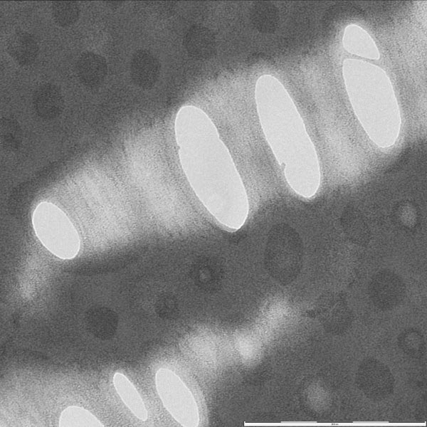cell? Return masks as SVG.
<instances>
[{
  "mask_svg": "<svg viewBox=\"0 0 427 427\" xmlns=\"http://www.w3.org/2000/svg\"><path fill=\"white\" fill-rule=\"evenodd\" d=\"M356 381L359 389L369 399L383 400L393 392L394 379L389 369L381 362L366 359L359 365Z\"/></svg>",
  "mask_w": 427,
  "mask_h": 427,
  "instance_id": "cell-4",
  "label": "cell"
},
{
  "mask_svg": "<svg viewBox=\"0 0 427 427\" xmlns=\"http://www.w3.org/2000/svg\"><path fill=\"white\" fill-rule=\"evenodd\" d=\"M184 45L189 54L199 60L209 59L216 52L215 36L204 26L190 28L184 36Z\"/></svg>",
  "mask_w": 427,
  "mask_h": 427,
  "instance_id": "cell-10",
  "label": "cell"
},
{
  "mask_svg": "<svg viewBox=\"0 0 427 427\" xmlns=\"http://www.w3.org/2000/svg\"><path fill=\"white\" fill-rule=\"evenodd\" d=\"M160 73L158 59L149 51L139 50L134 53L130 62V75L132 81L143 89L152 88Z\"/></svg>",
  "mask_w": 427,
  "mask_h": 427,
  "instance_id": "cell-7",
  "label": "cell"
},
{
  "mask_svg": "<svg viewBox=\"0 0 427 427\" xmlns=\"http://www.w3.org/2000/svg\"><path fill=\"white\" fill-rule=\"evenodd\" d=\"M266 259L273 273L284 281H291L299 274L303 260V244L298 233L285 223L270 231Z\"/></svg>",
  "mask_w": 427,
  "mask_h": 427,
  "instance_id": "cell-2",
  "label": "cell"
},
{
  "mask_svg": "<svg viewBox=\"0 0 427 427\" xmlns=\"http://www.w3.org/2000/svg\"><path fill=\"white\" fill-rule=\"evenodd\" d=\"M36 235L53 254L62 259H72L78 253L80 239L73 223L58 206L41 202L32 216Z\"/></svg>",
  "mask_w": 427,
  "mask_h": 427,
  "instance_id": "cell-1",
  "label": "cell"
},
{
  "mask_svg": "<svg viewBox=\"0 0 427 427\" xmlns=\"http://www.w3.org/2000/svg\"><path fill=\"white\" fill-rule=\"evenodd\" d=\"M341 226L346 237L352 243L366 246L370 241V229L362 213L357 208L348 206L344 210Z\"/></svg>",
  "mask_w": 427,
  "mask_h": 427,
  "instance_id": "cell-12",
  "label": "cell"
},
{
  "mask_svg": "<svg viewBox=\"0 0 427 427\" xmlns=\"http://www.w3.org/2000/svg\"><path fill=\"white\" fill-rule=\"evenodd\" d=\"M156 388L167 411L183 426H191L198 419L191 392L172 371L161 369L157 372Z\"/></svg>",
  "mask_w": 427,
  "mask_h": 427,
  "instance_id": "cell-3",
  "label": "cell"
},
{
  "mask_svg": "<svg viewBox=\"0 0 427 427\" xmlns=\"http://www.w3.org/2000/svg\"><path fill=\"white\" fill-rule=\"evenodd\" d=\"M271 8L265 4L259 3L253 6L251 11V19L252 23L259 31H265L271 26L273 15Z\"/></svg>",
  "mask_w": 427,
  "mask_h": 427,
  "instance_id": "cell-17",
  "label": "cell"
},
{
  "mask_svg": "<svg viewBox=\"0 0 427 427\" xmlns=\"http://www.w3.org/2000/svg\"><path fill=\"white\" fill-rule=\"evenodd\" d=\"M318 317L324 327L332 333L344 332L351 323V313L344 300L338 296H328L318 307Z\"/></svg>",
  "mask_w": 427,
  "mask_h": 427,
  "instance_id": "cell-6",
  "label": "cell"
},
{
  "mask_svg": "<svg viewBox=\"0 0 427 427\" xmlns=\"http://www.w3.org/2000/svg\"><path fill=\"white\" fill-rule=\"evenodd\" d=\"M59 426L103 427L104 425L88 410L80 406H69L61 412L59 418Z\"/></svg>",
  "mask_w": 427,
  "mask_h": 427,
  "instance_id": "cell-14",
  "label": "cell"
},
{
  "mask_svg": "<svg viewBox=\"0 0 427 427\" xmlns=\"http://www.w3.org/2000/svg\"><path fill=\"white\" fill-rule=\"evenodd\" d=\"M51 10L56 23L63 27L73 25L80 16V6L75 1H55Z\"/></svg>",
  "mask_w": 427,
  "mask_h": 427,
  "instance_id": "cell-15",
  "label": "cell"
},
{
  "mask_svg": "<svg viewBox=\"0 0 427 427\" xmlns=\"http://www.w3.org/2000/svg\"><path fill=\"white\" fill-rule=\"evenodd\" d=\"M113 384L117 393L131 412L137 418L146 421L147 411L145 404L133 384L120 372L115 373Z\"/></svg>",
  "mask_w": 427,
  "mask_h": 427,
  "instance_id": "cell-13",
  "label": "cell"
},
{
  "mask_svg": "<svg viewBox=\"0 0 427 427\" xmlns=\"http://www.w3.org/2000/svg\"><path fill=\"white\" fill-rule=\"evenodd\" d=\"M369 294L373 303L381 310H391L398 306L405 295L402 279L390 270H382L371 278Z\"/></svg>",
  "mask_w": 427,
  "mask_h": 427,
  "instance_id": "cell-5",
  "label": "cell"
},
{
  "mask_svg": "<svg viewBox=\"0 0 427 427\" xmlns=\"http://www.w3.org/2000/svg\"><path fill=\"white\" fill-rule=\"evenodd\" d=\"M107 4H110V6H117V5H121L122 4V1H107Z\"/></svg>",
  "mask_w": 427,
  "mask_h": 427,
  "instance_id": "cell-18",
  "label": "cell"
},
{
  "mask_svg": "<svg viewBox=\"0 0 427 427\" xmlns=\"http://www.w3.org/2000/svg\"><path fill=\"white\" fill-rule=\"evenodd\" d=\"M6 50L19 65L27 66L35 61L38 53V46L31 33L19 31L10 36L7 41Z\"/></svg>",
  "mask_w": 427,
  "mask_h": 427,
  "instance_id": "cell-11",
  "label": "cell"
},
{
  "mask_svg": "<svg viewBox=\"0 0 427 427\" xmlns=\"http://www.w3.org/2000/svg\"><path fill=\"white\" fill-rule=\"evenodd\" d=\"M76 73L80 81L89 88L100 85L105 79L107 65L105 59L93 52L83 53L76 63Z\"/></svg>",
  "mask_w": 427,
  "mask_h": 427,
  "instance_id": "cell-9",
  "label": "cell"
},
{
  "mask_svg": "<svg viewBox=\"0 0 427 427\" xmlns=\"http://www.w3.org/2000/svg\"><path fill=\"white\" fill-rule=\"evenodd\" d=\"M399 340L403 351L411 356H418L423 349V337L417 331L406 330L401 334Z\"/></svg>",
  "mask_w": 427,
  "mask_h": 427,
  "instance_id": "cell-16",
  "label": "cell"
},
{
  "mask_svg": "<svg viewBox=\"0 0 427 427\" xmlns=\"http://www.w3.org/2000/svg\"><path fill=\"white\" fill-rule=\"evenodd\" d=\"M36 113L41 118L51 120L59 116L64 107V99L59 88L52 83L38 86L33 95Z\"/></svg>",
  "mask_w": 427,
  "mask_h": 427,
  "instance_id": "cell-8",
  "label": "cell"
}]
</instances>
